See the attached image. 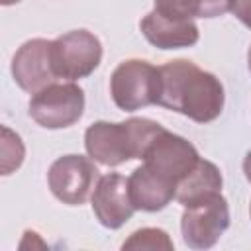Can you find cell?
I'll return each mask as SVG.
<instances>
[{"instance_id":"obj_11","label":"cell","mask_w":251,"mask_h":251,"mask_svg":"<svg viewBox=\"0 0 251 251\" xmlns=\"http://www.w3.org/2000/svg\"><path fill=\"white\" fill-rule=\"evenodd\" d=\"M139 27L143 37L157 49H184L196 45L200 39V29L194 20L167 16L155 8L143 16Z\"/></svg>"},{"instance_id":"obj_20","label":"cell","mask_w":251,"mask_h":251,"mask_svg":"<svg viewBox=\"0 0 251 251\" xmlns=\"http://www.w3.org/2000/svg\"><path fill=\"white\" fill-rule=\"evenodd\" d=\"M247 67H249V73H251V47L247 51Z\"/></svg>"},{"instance_id":"obj_13","label":"cell","mask_w":251,"mask_h":251,"mask_svg":"<svg viewBox=\"0 0 251 251\" xmlns=\"http://www.w3.org/2000/svg\"><path fill=\"white\" fill-rule=\"evenodd\" d=\"M222 186H224V178L220 169L212 161L200 157L196 167L178 182L175 200L182 206H190L210 194L222 192Z\"/></svg>"},{"instance_id":"obj_18","label":"cell","mask_w":251,"mask_h":251,"mask_svg":"<svg viewBox=\"0 0 251 251\" xmlns=\"http://www.w3.org/2000/svg\"><path fill=\"white\" fill-rule=\"evenodd\" d=\"M243 173H245V178L251 182V149L245 153V159H243Z\"/></svg>"},{"instance_id":"obj_4","label":"cell","mask_w":251,"mask_h":251,"mask_svg":"<svg viewBox=\"0 0 251 251\" xmlns=\"http://www.w3.org/2000/svg\"><path fill=\"white\" fill-rule=\"evenodd\" d=\"M27 108L31 120L45 129L71 127L82 118L84 90L73 80L51 82L45 88L31 94Z\"/></svg>"},{"instance_id":"obj_8","label":"cell","mask_w":251,"mask_h":251,"mask_svg":"<svg viewBox=\"0 0 251 251\" xmlns=\"http://www.w3.org/2000/svg\"><path fill=\"white\" fill-rule=\"evenodd\" d=\"M141 161L153 173L165 176L167 180L178 186V182L196 167V163L200 161V155L188 139L169 129H163L149 143Z\"/></svg>"},{"instance_id":"obj_5","label":"cell","mask_w":251,"mask_h":251,"mask_svg":"<svg viewBox=\"0 0 251 251\" xmlns=\"http://www.w3.org/2000/svg\"><path fill=\"white\" fill-rule=\"evenodd\" d=\"M229 227V206L222 192L210 194L190 206L180 216L182 241L190 249H210Z\"/></svg>"},{"instance_id":"obj_15","label":"cell","mask_w":251,"mask_h":251,"mask_svg":"<svg viewBox=\"0 0 251 251\" xmlns=\"http://www.w3.org/2000/svg\"><path fill=\"white\" fill-rule=\"evenodd\" d=\"M173 247H175V243L169 237V233L159 227H141V229L133 231L122 243V249H151V251L165 249V251H171Z\"/></svg>"},{"instance_id":"obj_1","label":"cell","mask_w":251,"mask_h":251,"mask_svg":"<svg viewBox=\"0 0 251 251\" xmlns=\"http://www.w3.org/2000/svg\"><path fill=\"white\" fill-rule=\"evenodd\" d=\"M161 90L157 104L178 112L192 122L208 124L220 118L226 104L224 84L188 59L169 61L159 67Z\"/></svg>"},{"instance_id":"obj_19","label":"cell","mask_w":251,"mask_h":251,"mask_svg":"<svg viewBox=\"0 0 251 251\" xmlns=\"http://www.w3.org/2000/svg\"><path fill=\"white\" fill-rule=\"evenodd\" d=\"M0 2H2L4 6H12V4H18L20 0H0Z\"/></svg>"},{"instance_id":"obj_21","label":"cell","mask_w":251,"mask_h":251,"mask_svg":"<svg viewBox=\"0 0 251 251\" xmlns=\"http://www.w3.org/2000/svg\"><path fill=\"white\" fill-rule=\"evenodd\" d=\"M249 214H251V206H249Z\"/></svg>"},{"instance_id":"obj_2","label":"cell","mask_w":251,"mask_h":251,"mask_svg":"<svg viewBox=\"0 0 251 251\" xmlns=\"http://www.w3.org/2000/svg\"><path fill=\"white\" fill-rule=\"evenodd\" d=\"M165 127L149 118L126 122H94L84 131V147L90 159L104 167H118L131 159H143L149 143Z\"/></svg>"},{"instance_id":"obj_6","label":"cell","mask_w":251,"mask_h":251,"mask_svg":"<svg viewBox=\"0 0 251 251\" xmlns=\"http://www.w3.org/2000/svg\"><path fill=\"white\" fill-rule=\"evenodd\" d=\"M100 173L94 165V159L84 155H63L55 159L47 173V184L57 200L69 206L84 204L96 184Z\"/></svg>"},{"instance_id":"obj_3","label":"cell","mask_w":251,"mask_h":251,"mask_svg":"<svg viewBox=\"0 0 251 251\" xmlns=\"http://www.w3.org/2000/svg\"><path fill=\"white\" fill-rule=\"evenodd\" d=\"M161 90L159 67L143 59L122 61L110 76V94L124 112H135L157 104Z\"/></svg>"},{"instance_id":"obj_7","label":"cell","mask_w":251,"mask_h":251,"mask_svg":"<svg viewBox=\"0 0 251 251\" xmlns=\"http://www.w3.org/2000/svg\"><path fill=\"white\" fill-rule=\"evenodd\" d=\"M102 61V43L88 29H73L53 39V67L59 78L90 76Z\"/></svg>"},{"instance_id":"obj_14","label":"cell","mask_w":251,"mask_h":251,"mask_svg":"<svg viewBox=\"0 0 251 251\" xmlns=\"http://www.w3.org/2000/svg\"><path fill=\"white\" fill-rule=\"evenodd\" d=\"M155 10L182 18H220L229 12V0H155Z\"/></svg>"},{"instance_id":"obj_9","label":"cell","mask_w":251,"mask_h":251,"mask_svg":"<svg viewBox=\"0 0 251 251\" xmlns=\"http://www.w3.org/2000/svg\"><path fill=\"white\" fill-rule=\"evenodd\" d=\"M12 76L16 84L29 94L55 82L59 76L53 67V41L35 37L22 43L12 59Z\"/></svg>"},{"instance_id":"obj_12","label":"cell","mask_w":251,"mask_h":251,"mask_svg":"<svg viewBox=\"0 0 251 251\" xmlns=\"http://www.w3.org/2000/svg\"><path fill=\"white\" fill-rule=\"evenodd\" d=\"M127 184L131 204L141 212H159L167 208L176 196V184L153 173L145 165L131 171V175L127 176Z\"/></svg>"},{"instance_id":"obj_16","label":"cell","mask_w":251,"mask_h":251,"mask_svg":"<svg viewBox=\"0 0 251 251\" xmlns=\"http://www.w3.org/2000/svg\"><path fill=\"white\" fill-rule=\"evenodd\" d=\"M2 175H10L16 169L22 167L25 157V147L22 143V137L12 131L8 126H2Z\"/></svg>"},{"instance_id":"obj_17","label":"cell","mask_w":251,"mask_h":251,"mask_svg":"<svg viewBox=\"0 0 251 251\" xmlns=\"http://www.w3.org/2000/svg\"><path fill=\"white\" fill-rule=\"evenodd\" d=\"M229 12L251 29V0H229Z\"/></svg>"},{"instance_id":"obj_10","label":"cell","mask_w":251,"mask_h":251,"mask_svg":"<svg viewBox=\"0 0 251 251\" xmlns=\"http://www.w3.org/2000/svg\"><path fill=\"white\" fill-rule=\"evenodd\" d=\"M90 202L96 220L108 229H120L126 222L131 220L135 212L129 196L127 178L120 173H108L100 176L90 196Z\"/></svg>"}]
</instances>
